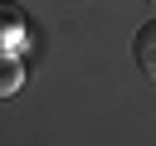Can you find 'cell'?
<instances>
[{
	"mask_svg": "<svg viewBox=\"0 0 156 146\" xmlns=\"http://www.w3.org/2000/svg\"><path fill=\"white\" fill-rule=\"evenodd\" d=\"M24 34V10L20 5H0V39H20Z\"/></svg>",
	"mask_w": 156,
	"mask_h": 146,
	"instance_id": "7a4b0ae2",
	"label": "cell"
},
{
	"mask_svg": "<svg viewBox=\"0 0 156 146\" xmlns=\"http://www.w3.org/2000/svg\"><path fill=\"white\" fill-rule=\"evenodd\" d=\"M15 88H20V63L10 54H0V97H10Z\"/></svg>",
	"mask_w": 156,
	"mask_h": 146,
	"instance_id": "3957f363",
	"label": "cell"
},
{
	"mask_svg": "<svg viewBox=\"0 0 156 146\" xmlns=\"http://www.w3.org/2000/svg\"><path fill=\"white\" fill-rule=\"evenodd\" d=\"M146 5H151V15H156V0H146Z\"/></svg>",
	"mask_w": 156,
	"mask_h": 146,
	"instance_id": "277c9868",
	"label": "cell"
},
{
	"mask_svg": "<svg viewBox=\"0 0 156 146\" xmlns=\"http://www.w3.org/2000/svg\"><path fill=\"white\" fill-rule=\"evenodd\" d=\"M132 58H136V68L156 83V19H146V24L136 29V39H132Z\"/></svg>",
	"mask_w": 156,
	"mask_h": 146,
	"instance_id": "6da1fadb",
	"label": "cell"
}]
</instances>
